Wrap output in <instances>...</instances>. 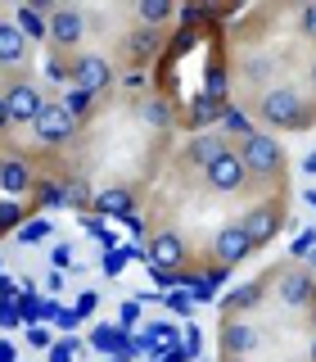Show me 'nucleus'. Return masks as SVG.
<instances>
[{
    "label": "nucleus",
    "mask_w": 316,
    "mask_h": 362,
    "mask_svg": "<svg viewBox=\"0 0 316 362\" xmlns=\"http://www.w3.org/2000/svg\"><path fill=\"white\" fill-rule=\"evenodd\" d=\"M186 240H181L176 231H154L150 235V267H163V272H181V263H186Z\"/></svg>",
    "instance_id": "10"
},
{
    "label": "nucleus",
    "mask_w": 316,
    "mask_h": 362,
    "mask_svg": "<svg viewBox=\"0 0 316 362\" xmlns=\"http://www.w3.org/2000/svg\"><path fill=\"white\" fill-rule=\"evenodd\" d=\"M212 254H217L221 267H235V263H244V258L253 254V240H248V231L240 222H226L221 231L212 235Z\"/></svg>",
    "instance_id": "7"
},
{
    "label": "nucleus",
    "mask_w": 316,
    "mask_h": 362,
    "mask_svg": "<svg viewBox=\"0 0 316 362\" xmlns=\"http://www.w3.org/2000/svg\"><path fill=\"white\" fill-rule=\"evenodd\" d=\"M68 204H77V209H86V204H90V190L82 186V181H68Z\"/></svg>",
    "instance_id": "37"
},
{
    "label": "nucleus",
    "mask_w": 316,
    "mask_h": 362,
    "mask_svg": "<svg viewBox=\"0 0 316 362\" xmlns=\"http://www.w3.org/2000/svg\"><path fill=\"white\" fill-rule=\"evenodd\" d=\"M5 105H9V118L14 122H37V113L45 109V95L37 82H28V77H14V82L5 86Z\"/></svg>",
    "instance_id": "5"
},
{
    "label": "nucleus",
    "mask_w": 316,
    "mask_h": 362,
    "mask_svg": "<svg viewBox=\"0 0 316 362\" xmlns=\"http://www.w3.org/2000/svg\"><path fill=\"white\" fill-rule=\"evenodd\" d=\"M23 317H18V308L14 303H0V326H18Z\"/></svg>",
    "instance_id": "44"
},
{
    "label": "nucleus",
    "mask_w": 316,
    "mask_h": 362,
    "mask_svg": "<svg viewBox=\"0 0 316 362\" xmlns=\"http://www.w3.org/2000/svg\"><path fill=\"white\" fill-rule=\"evenodd\" d=\"M276 294H280V303H289V308H303V303H312V294H316L312 272L303 267V263L285 267V272L276 276Z\"/></svg>",
    "instance_id": "8"
},
{
    "label": "nucleus",
    "mask_w": 316,
    "mask_h": 362,
    "mask_svg": "<svg viewBox=\"0 0 316 362\" xmlns=\"http://www.w3.org/2000/svg\"><path fill=\"white\" fill-rule=\"evenodd\" d=\"M135 322H140V303H131V299H127V303L118 308V326H122V331H131Z\"/></svg>",
    "instance_id": "34"
},
{
    "label": "nucleus",
    "mask_w": 316,
    "mask_h": 362,
    "mask_svg": "<svg viewBox=\"0 0 316 362\" xmlns=\"http://www.w3.org/2000/svg\"><path fill=\"white\" fill-rule=\"evenodd\" d=\"M203 177H208V186L217 190V195H240V190L248 186V173H244V163H240V154L226 145V150L212 158L208 168H203Z\"/></svg>",
    "instance_id": "4"
},
{
    "label": "nucleus",
    "mask_w": 316,
    "mask_h": 362,
    "mask_svg": "<svg viewBox=\"0 0 316 362\" xmlns=\"http://www.w3.org/2000/svg\"><path fill=\"white\" fill-rule=\"evenodd\" d=\"M298 28H303V37L316 41V0H308V5L298 9Z\"/></svg>",
    "instance_id": "32"
},
{
    "label": "nucleus",
    "mask_w": 316,
    "mask_h": 362,
    "mask_svg": "<svg viewBox=\"0 0 316 362\" xmlns=\"http://www.w3.org/2000/svg\"><path fill=\"white\" fill-rule=\"evenodd\" d=\"M199 349H203V335H199V326H190V331H186V354L199 358Z\"/></svg>",
    "instance_id": "43"
},
{
    "label": "nucleus",
    "mask_w": 316,
    "mask_h": 362,
    "mask_svg": "<svg viewBox=\"0 0 316 362\" xmlns=\"http://www.w3.org/2000/svg\"><path fill=\"white\" fill-rule=\"evenodd\" d=\"M0 294L9 299V294H14V281H5V276H0Z\"/></svg>",
    "instance_id": "48"
},
{
    "label": "nucleus",
    "mask_w": 316,
    "mask_h": 362,
    "mask_svg": "<svg viewBox=\"0 0 316 362\" xmlns=\"http://www.w3.org/2000/svg\"><path fill=\"white\" fill-rule=\"evenodd\" d=\"M312 362H316V339H312Z\"/></svg>",
    "instance_id": "50"
},
{
    "label": "nucleus",
    "mask_w": 316,
    "mask_h": 362,
    "mask_svg": "<svg viewBox=\"0 0 316 362\" xmlns=\"http://www.w3.org/2000/svg\"><path fill=\"white\" fill-rule=\"evenodd\" d=\"M312 249H316V231H303V235H298V240H293V245H289V254H293V258H298V263H303V258H308V254H312Z\"/></svg>",
    "instance_id": "33"
},
{
    "label": "nucleus",
    "mask_w": 316,
    "mask_h": 362,
    "mask_svg": "<svg viewBox=\"0 0 316 362\" xmlns=\"http://www.w3.org/2000/svg\"><path fill=\"white\" fill-rule=\"evenodd\" d=\"M167 308H172V313H190V308H195V299H190L186 290H172V294H167Z\"/></svg>",
    "instance_id": "38"
},
{
    "label": "nucleus",
    "mask_w": 316,
    "mask_h": 362,
    "mask_svg": "<svg viewBox=\"0 0 316 362\" xmlns=\"http://www.w3.org/2000/svg\"><path fill=\"white\" fill-rule=\"evenodd\" d=\"M95 209L104 213V218H122V222H127L131 213H135V199H131L127 186H109V190H99V195H95Z\"/></svg>",
    "instance_id": "16"
},
{
    "label": "nucleus",
    "mask_w": 316,
    "mask_h": 362,
    "mask_svg": "<svg viewBox=\"0 0 316 362\" xmlns=\"http://www.w3.org/2000/svg\"><path fill=\"white\" fill-rule=\"evenodd\" d=\"M122 50H127V59L131 64H150L158 50H163V28H135L131 37H122Z\"/></svg>",
    "instance_id": "14"
},
{
    "label": "nucleus",
    "mask_w": 316,
    "mask_h": 362,
    "mask_svg": "<svg viewBox=\"0 0 316 362\" xmlns=\"http://www.w3.org/2000/svg\"><path fill=\"white\" fill-rule=\"evenodd\" d=\"M14 127V118H9V105H5V90H0V136Z\"/></svg>",
    "instance_id": "45"
},
{
    "label": "nucleus",
    "mask_w": 316,
    "mask_h": 362,
    "mask_svg": "<svg viewBox=\"0 0 316 362\" xmlns=\"http://www.w3.org/2000/svg\"><path fill=\"white\" fill-rule=\"evenodd\" d=\"M95 308H99V294L95 290H82V294H77V308H73L77 317H90Z\"/></svg>",
    "instance_id": "35"
},
{
    "label": "nucleus",
    "mask_w": 316,
    "mask_h": 362,
    "mask_svg": "<svg viewBox=\"0 0 316 362\" xmlns=\"http://www.w3.org/2000/svg\"><path fill=\"white\" fill-rule=\"evenodd\" d=\"M257 118H262L267 127H276V132H303V127H312L316 109L293 86H276V90H267V95L257 100Z\"/></svg>",
    "instance_id": "1"
},
{
    "label": "nucleus",
    "mask_w": 316,
    "mask_h": 362,
    "mask_svg": "<svg viewBox=\"0 0 316 362\" xmlns=\"http://www.w3.org/2000/svg\"><path fill=\"white\" fill-rule=\"evenodd\" d=\"M50 231H54V222H50V218H37V222H23V226H18V240H23V245H37V240H45Z\"/></svg>",
    "instance_id": "25"
},
{
    "label": "nucleus",
    "mask_w": 316,
    "mask_h": 362,
    "mask_svg": "<svg viewBox=\"0 0 316 362\" xmlns=\"http://www.w3.org/2000/svg\"><path fill=\"white\" fill-rule=\"evenodd\" d=\"M257 349V331L244 322V317H226L221 322V354L226 358H244Z\"/></svg>",
    "instance_id": "13"
},
{
    "label": "nucleus",
    "mask_w": 316,
    "mask_h": 362,
    "mask_svg": "<svg viewBox=\"0 0 316 362\" xmlns=\"http://www.w3.org/2000/svg\"><path fill=\"white\" fill-rule=\"evenodd\" d=\"M73 82H77V90L99 95V90L113 82V68H109L104 54H73Z\"/></svg>",
    "instance_id": "9"
},
{
    "label": "nucleus",
    "mask_w": 316,
    "mask_h": 362,
    "mask_svg": "<svg viewBox=\"0 0 316 362\" xmlns=\"http://www.w3.org/2000/svg\"><path fill=\"white\" fill-rule=\"evenodd\" d=\"M18 226H23V204L0 199V231H18Z\"/></svg>",
    "instance_id": "27"
},
{
    "label": "nucleus",
    "mask_w": 316,
    "mask_h": 362,
    "mask_svg": "<svg viewBox=\"0 0 316 362\" xmlns=\"http://www.w3.org/2000/svg\"><path fill=\"white\" fill-rule=\"evenodd\" d=\"M203 95H208V100H217V105H226V73H221L217 64L208 68V90H203Z\"/></svg>",
    "instance_id": "30"
},
{
    "label": "nucleus",
    "mask_w": 316,
    "mask_h": 362,
    "mask_svg": "<svg viewBox=\"0 0 316 362\" xmlns=\"http://www.w3.org/2000/svg\"><path fill=\"white\" fill-rule=\"evenodd\" d=\"M77 349H82V344H77V335L54 339V344H50V362H73V358H77Z\"/></svg>",
    "instance_id": "31"
},
{
    "label": "nucleus",
    "mask_w": 316,
    "mask_h": 362,
    "mask_svg": "<svg viewBox=\"0 0 316 362\" xmlns=\"http://www.w3.org/2000/svg\"><path fill=\"white\" fill-rule=\"evenodd\" d=\"M280 222H285V218H280V204H253V209H248L244 218H240V226L248 231L253 249H257V245H267L271 235L280 231Z\"/></svg>",
    "instance_id": "11"
},
{
    "label": "nucleus",
    "mask_w": 316,
    "mask_h": 362,
    "mask_svg": "<svg viewBox=\"0 0 316 362\" xmlns=\"http://www.w3.org/2000/svg\"><path fill=\"white\" fill-rule=\"evenodd\" d=\"M14 23H18V32L28 41H50V28H45V14H37L32 5H18L14 9Z\"/></svg>",
    "instance_id": "20"
},
{
    "label": "nucleus",
    "mask_w": 316,
    "mask_h": 362,
    "mask_svg": "<svg viewBox=\"0 0 316 362\" xmlns=\"http://www.w3.org/2000/svg\"><path fill=\"white\" fill-rule=\"evenodd\" d=\"M32 186H37V173H32L28 158H5V163H0V190H5L9 199L28 195Z\"/></svg>",
    "instance_id": "15"
},
{
    "label": "nucleus",
    "mask_w": 316,
    "mask_h": 362,
    "mask_svg": "<svg viewBox=\"0 0 316 362\" xmlns=\"http://www.w3.org/2000/svg\"><path fill=\"white\" fill-rule=\"evenodd\" d=\"M235 154H240L244 173L257 177V181H276L280 173H285V145H280L276 136H267V132H253L248 141H240Z\"/></svg>",
    "instance_id": "2"
},
{
    "label": "nucleus",
    "mask_w": 316,
    "mask_h": 362,
    "mask_svg": "<svg viewBox=\"0 0 316 362\" xmlns=\"http://www.w3.org/2000/svg\"><path fill=\"white\" fill-rule=\"evenodd\" d=\"M312 82H316V64H312Z\"/></svg>",
    "instance_id": "52"
},
{
    "label": "nucleus",
    "mask_w": 316,
    "mask_h": 362,
    "mask_svg": "<svg viewBox=\"0 0 316 362\" xmlns=\"http://www.w3.org/2000/svg\"><path fill=\"white\" fill-rule=\"evenodd\" d=\"M150 276H154V286H163V290L181 286V272H163V267H150Z\"/></svg>",
    "instance_id": "39"
},
{
    "label": "nucleus",
    "mask_w": 316,
    "mask_h": 362,
    "mask_svg": "<svg viewBox=\"0 0 316 362\" xmlns=\"http://www.w3.org/2000/svg\"><path fill=\"white\" fill-rule=\"evenodd\" d=\"M45 28H50V50H77V41L86 37V18H82V9H73V5H54L50 14H45Z\"/></svg>",
    "instance_id": "3"
},
{
    "label": "nucleus",
    "mask_w": 316,
    "mask_h": 362,
    "mask_svg": "<svg viewBox=\"0 0 316 362\" xmlns=\"http://www.w3.org/2000/svg\"><path fill=\"white\" fill-rule=\"evenodd\" d=\"M262 290H267V281H248V286H240L235 294H226V299H221V313H226V317H235V313L253 308V303L262 299Z\"/></svg>",
    "instance_id": "18"
},
{
    "label": "nucleus",
    "mask_w": 316,
    "mask_h": 362,
    "mask_svg": "<svg viewBox=\"0 0 316 362\" xmlns=\"http://www.w3.org/2000/svg\"><path fill=\"white\" fill-rule=\"evenodd\" d=\"M77 322H82V317H77V313H59V326H63V331H73Z\"/></svg>",
    "instance_id": "47"
},
{
    "label": "nucleus",
    "mask_w": 316,
    "mask_h": 362,
    "mask_svg": "<svg viewBox=\"0 0 316 362\" xmlns=\"http://www.w3.org/2000/svg\"><path fill=\"white\" fill-rule=\"evenodd\" d=\"M45 77H50V82H68V77H73V59H63L59 50H50V59H45Z\"/></svg>",
    "instance_id": "28"
},
{
    "label": "nucleus",
    "mask_w": 316,
    "mask_h": 362,
    "mask_svg": "<svg viewBox=\"0 0 316 362\" xmlns=\"http://www.w3.org/2000/svg\"><path fill=\"white\" fill-rule=\"evenodd\" d=\"M176 14L186 18V23H203V18H208V5H181Z\"/></svg>",
    "instance_id": "42"
},
{
    "label": "nucleus",
    "mask_w": 316,
    "mask_h": 362,
    "mask_svg": "<svg viewBox=\"0 0 316 362\" xmlns=\"http://www.w3.org/2000/svg\"><path fill=\"white\" fill-rule=\"evenodd\" d=\"M90 105H95V95H90V90H68V100H63V109L73 113V122H82V118H90Z\"/></svg>",
    "instance_id": "23"
},
{
    "label": "nucleus",
    "mask_w": 316,
    "mask_h": 362,
    "mask_svg": "<svg viewBox=\"0 0 316 362\" xmlns=\"http://www.w3.org/2000/svg\"><path fill=\"white\" fill-rule=\"evenodd\" d=\"M32 132H37L41 145H63V141H73L77 122H73V113H68L63 105H45L37 113V122H32Z\"/></svg>",
    "instance_id": "6"
},
{
    "label": "nucleus",
    "mask_w": 316,
    "mask_h": 362,
    "mask_svg": "<svg viewBox=\"0 0 316 362\" xmlns=\"http://www.w3.org/2000/svg\"><path fill=\"white\" fill-rule=\"evenodd\" d=\"M28 54H32V41L18 32V23L14 18H0V68L14 73V68L28 64Z\"/></svg>",
    "instance_id": "12"
},
{
    "label": "nucleus",
    "mask_w": 316,
    "mask_h": 362,
    "mask_svg": "<svg viewBox=\"0 0 316 362\" xmlns=\"http://www.w3.org/2000/svg\"><path fill=\"white\" fill-rule=\"evenodd\" d=\"M28 344H32V349H50L54 339H50V331H45V326H28Z\"/></svg>",
    "instance_id": "40"
},
{
    "label": "nucleus",
    "mask_w": 316,
    "mask_h": 362,
    "mask_svg": "<svg viewBox=\"0 0 316 362\" xmlns=\"http://www.w3.org/2000/svg\"><path fill=\"white\" fill-rule=\"evenodd\" d=\"M140 118L150 122V127H172V113H167L163 100H150V105H140Z\"/></svg>",
    "instance_id": "26"
},
{
    "label": "nucleus",
    "mask_w": 316,
    "mask_h": 362,
    "mask_svg": "<svg viewBox=\"0 0 316 362\" xmlns=\"http://www.w3.org/2000/svg\"><path fill=\"white\" fill-rule=\"evenodd\" d=\"M45 290H50V294L63 290V276H59V272H45Z\"/></svg>",
    "instance_id": "46"
},
{
    "label": "nucleus",
    "mask_w": 316,
    "mask_h": 362,
    "mask_svg": "<svg viewBox=\"0 0 316 362\" xmlns=\"http://www.w3.org/2000/svg\"><path fill=\"white\" fill-rule=\"evenodd\" d=\"M0 18H5V14H0Z\"/></svg>",
    "instance_id": "53"
},
{
    "label": "nucleus",
    "mask_w": 316,
    "mask_h": 362,
    "mask_svg": "<svg viewBox=\"0 0 316 362\" xmlns=\"http://www.w3.org/2000/svg\"><path fill=\"white\" fill-rule=\"evenodd\" d=\"M140 339L150 344V354H154V349H163V344H172V339H176V326H172V322H150Z\"/></svg>",
    "instance_id": "22"
},
{
    "label": "nucleus",
    "mask_w": 316,
    "mask_h": 362,
    "mask_svg": "<svg viewBox=\"0 0 316 362\" xmlns=\"http://www.w3.org/2000/svg\"><path fill=\"white\" fill-rule=\"evenodd\" d=\"M221 127H226V136H240V141H248V136H253L248 118H244L240 109H231V105H226V113H221Z\"/></svg>",
    "instance_id": "24"
},
{
    "label": "nucleus",
    "mask_w": 316,
    "mask_h": 362,
    "mask_svg": "<svg viewBox=\"0 0 316 362\" xmlns=\"http://www.w3.org/2000/svg\"><path fill=\"white\" fill-rule=\"evenodd\" d=\"M226 113V105H217V100H208V95H195L190 100V113H186V127L195 132V127H208V122H217Z\"/></svg>",
    "instance_id": "19"
},
{
    "label": "nucleus",
    "mask_w": 316,
    "mask_h": 362,
    "mask_svg": "<svg viewBox=\"0 0 316 362\" xmlns=\"http://www.w3.org/2000/svg\"><path fill=\"white\" fill-rule=\"evenodd\" d=\"M54 272H63V267H73V245H54Z\"/></svg>",
    "instance_id": "41"
},
{
    "label": "nucleus",
    "mask_w": 316,
    "mask_h": 362,
    "mask_svg": "<svg viewBox=\"0 0 316 362\" xmlns=\"http://www.w3.org/2000/svg\"><path fill=\"white\" fill-rule=\"evenodd\" d=\"M303 173H316V154H308V158H303Z\"/></svg>",
    "instance_id": "49"
},
{
    "label": "nucleus",
    "mask_w": 316,
    "mask_h": 362,
    "mask_svg": "<svg viewBox=\"0 0 316 362\" xmlns=\"http://www.w3.org/2000/svg\"><path fill=\"white\" fill-rule=\"evenodd\" d=\"M127 258H131V249H109L104 272H109V276H113V272H122V267H127Z\"/></svg>",
    "instance_id": "36"
},
{
    "label": "nucleus",
    "mask_w": 316,
    "mask_h": 362,
    "mask_svg": "<svg viewBox=\"0 0 316 362\" xmlns=\"http://www.w3.org/2000/svg\"><path fill=\"white\" fill-rule=\"evenodd\" d=\"M226 362H244V358H226Z\"/></svg>",
    "instance_id": "51"
},
{
    "label": "nucleus",
    "mask_w": 316,
    "mask_h": 362,
    "mask_svg": "<svg viewBox=\"0 0 316 362\" xmlns=\"http://www.w3.org/2000/svg\"><path fill=\"white\" fill-rule=\"evenodd\" d=\"M135 14H140L145 28H163V23L176 14V5H172V0H140V5H135Z\"/></svg>",
    "instance_id": "21"
},
{
    "label": "nucleus",
    "mask_w": 316,
    "mask_h": 362,
    "mask_svg": "<svg viewBox=\"0 0 316 362\" xmlns=\"http://www.w3.org/2000/svg\"><path fill=\"white\" fill-rule=\"evenodd\" d=\"M226 150V141H221V136H190V145H186V163H195V168H208L212 163V158H217Z\"/></svg>",
    "instance_id": "17"
},
{
    "label": "nucleus",
    "mask_w": 316,
    "mask_h": 362,
    "mask_svg": "<svg viewBox=\"0 0 316 362\" xmlns=\"http://www.w3.org/2000/svg\"><path fill=\"white\" fill-rule=\"evenodd\" d=\"M37 199L45 204V209H59V204H68V186H59V181H45V186H37Z\"/></svg>",
    "instance_id": "29"
}]
</instances>
